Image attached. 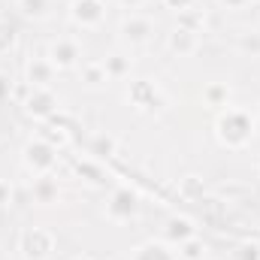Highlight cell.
I'll return each instance as SVG.
<instances>
[{
	"instance_id": "1",
	"label": "cell",
	"mask_w": 260,
	"mask_h": 260,
	"mask_svg": "<svg viewBox=\"0 0 260 260\" xmlns=\"http://www.w3.org/2000/svg\"><path fill=\"white\" fill-rule=\"evenodd\" d=\"M257 133V118L248 112V109H239V106H227L221 109L218 121H215V139L230 148V151H239L245 148Z\"/></svg>"
},
{
	"instance_id": "2",
	"label": "cell",
	"mask_w": 260,
	"mask_h": 260,
	"mask_svg": "<svg viewBox=\"0 0 260 260\" xmlns=\"http://www.w3.org/2000/svg\"><path fill=\"white\" fill-rule=\"evenodd\" d=\"M58 248V236L52 227H43V224H34V227H24L18 233V254L21 260H49Z\"/></svg>"
},
{
	"instance_id": "3",
	"label": "cell",
	"mask_w": 260,
	"mask_h": 260,
	"mask_svg": "<svg viewBox=\"0 0 260 260\" xmlns=\"http://www.w3.org/2000/svg\"><path fill=\"white\" fill-rule=\"evenodd\" d=\"M21 164L30 176H52V170L58 167V148L43 136L27 139L21 148Z\"/></svg>"
},
{
	"instance_id": "4",
	"label": "cell",
	"mask_w": 260,
	"mask_h": 260,
	"mask_svg": "<svg viewBox=\"0 0 260 260\" xmlns=\"http://www.w3.org/2000/svg\"><path fill=\"white\" fill-rule=\"evenodd\" d=\"M24 106V115L34 118V121H52L61 109V97L52 91V88H30L27 97L21 100Z\"/></svg>"
},
{
	"instance_id": "5",
	"label": "cell",
	"mask_w": 260,
	"mask_h": 260,
	"mask_svg": "<svg viewBox=\"0 0 260 260\" xmlns=\"http://www.w3.org/2000/svg\"><path fill=\"white\" fill-rule=\"evenodd\" d=\"M139 212V194L130 191V188H115L112 194L106 197V206H103V215L112 221V224H127L136 218Z\"/></svg>"
},
{
	"instance_id": "6",
	"label": "cell",
	"mask_w": 260,
	"mask_h": 260,
	"mask_svg": "<svg viewBox=\"0 0 260 260\" xmlns=\"http://www.w3.org/2000/svg\"><path fill=\"white\" fill-rule=\"evenodd\" d=\"M70 21L82 30H97L106 21V0H70Z\"/></svg>"
},
{
	"instance_id": "7",
	"label": "cell",
	"mask_w": 260,
	"mask_h": 260,
	"mask_svg": "<svg viewBox=\"0 0 260 260\" xmlns=\"http://www.w3.org/2000/svg\"><path fill=\"white\" fill-rule=\"evenodd\" d=\"M118 34H121V40L133 46V49H139V46H148L151 40H154V21L148 18V15H139V12H130L127 18H121V24H118Z\"/></svg>"
},
{
	"instance_id": "8",
	"label": "cell",
	"mask_w": 260,
	"mask_h": 260,
	"mask_svg": "<svg viewBox=\"0 0 260 260\" xmlns=\"http://www.w3.org/2000/svg\"><path fill=\"white\" fill-rule=\"evenodd\" d=\"M46 58L52 61L55 70H76L79 61H82V49H79V43H76V40H70V37H58V40H52V43H49Z\"/></svg>"
},
{
	"instance_id": "9",
	"label": "cell",
	"mask_w": 260,
	"mask_h": 260,
	"mask_svg": "<svg viewBox=\"0 0 260 260\" xmlns=\"http://www.w3.org/2000/svg\"><path fill=\"white\" fill-rule=\"evenodd\" d=\"M127 103L136 109V112H151L154 106L164 103V94H160V88H157L154 82L139 79V82H133V85L127 88Z\"/></svg>"
},
{
	"instance_id": "10",
	"label": "cell",
	"mask_w": 260,
	"mask_h": 260,
	"mask_svg": "<svg viewBox=\"0 0 260 260\" xmlns=\"http://www.w3.org/2000/svg\"><path fill=\"white\" fill-rule=\"evenodd\" d=\"M55 76H58V70L52 67L49 58H30V61L24 64V82H27L30 88H52Z\"/></svg>"
},
{
	"instance_id": "11",
	"label": "cell",
	"mask_w": 260,
	"mask_h": 260,
	"mask_svg": "<svg viewBox=\"0 0 260 260\" xmlns=\"http://www.w3.org/2000/svg\"><path fill=\"white\" fill-rule=\"evenodd\" d=\"M167 49L173 55H179V58H191L197 49H200V34H191V30H185V27L176 24L170 30V37H167Z\"/></svg>"
},
{
	"instance_id": "12",
	"label": "cell",
	"mask_w": 260,
	"mask_h": 260,
	"mask_svg": "<svg viewBox=\"0 0 260 260\" xmlns=\"http://www.w3.org/2000/svg\"><path fill=\"white\" fill-rule=\"evenodd\" d=\"M130 260H179V254L164 239H145L130 251Z\"/></svg>"
},
{
	"instance_id": "13",
	"label": "cell",
	"mask_w": 260,
	"mask_h": 260,
	"mask_svg": "<svg viewBox=\"0 0 260 260\" xmlns=\"http://www.w3.org/2000/svg\"><path fill=\"white\" fill-rule=\"evenodd\" d=\"M30 197H34V203H40V206L58 203V197H61V185H58V179H55V176H34Z\"/></svg>"
},
{
	"instance_id": "14",
	"label": "cell",
	"mask_w": 260,
	"mask_h": 260,
	"mask_svg": "<svg viewBox=\"0 0 260 260\" xmlns=\"http://www.w3.org/2000/svg\"><path fill=\"white\" fill-rule=\"evenodd\" d=\"M191 236H197V227L188 221V218H170L167 221V227H164V242H170V245H182V242H188Z\"/></svg>"
},
{
	"instance_id": "15",
	"label": "cell",
	"mask_w": 260,
	"mask_h": 260,
	"mask_svg": "<svg viewBox=\"0 0 260 260\" xmlns=\"http://www.w3.org/2000/svg\"><path fill=\"white\" fill-rule=\"evenodd\" d=\"M103 70H106V76H109V82H121V79H127L130 70H133V61H130V55H124V52H109L103 61Z\"/></svg>"
},
{
	"instance_id": "16",
	"label": "cell",
	"mask_w": 260,
	"mask_h": 260,
	"mask_svg": "<svg viewBox=\"0 0 260 260\" xmlns=\"http://www.w3.org/2000/svg\"><path fill=\"white\" fill-rule=\"evenodd\" d=\"M118 151V139L112 136V133H94L91 139H88V154H94L97 160H109L112 154Z\"/></svg>"
},
{
	"instance_id": "17",
	"label": "cell",
	"mask_w": 260,
	"mask_h": 260,
	"mask_svg": "<svg viewBox=\"0 0 260 260\" xmlns=\"http://www.w3.org/2000/svg\"><path fill=\"white\" fill-rule=\"evenodd\" d=\"M12 6H15L18 15L27 18V21H43V18H49V12H52V0H15Z\"/></svg>"
},
{
	"instance_id": "18",
	"label": "cell",
	"mask_w": 260,
	"mask_h": 260,
	"mask_svg": "<svg viewBox=\"0 0 260 260\" xmlns=\"http://www.w3.org/2000/svg\"><path fill=\"white\" fill-rule=\"evenodd\" d=\"M203 103H206L209 109H227V106H230V85H224V82L206 85V88H203Z\"/></svg>"
},
{
	"instance_id": "19",
	"label": "cell",
	"mask_w": 260,
	"mask_h": 260,
	"mask_svg": "<svg viewBox=\"0 0 260 260\" xmlns=\"http://www.w3.org/2000/svg\"><path fill=\"white\" fill-rule=\"evenodd\" d=\"M82 82L88 88H103L109 82V76H106V70H103L100 61H88V64H82Z\"/></svg>"
},
{
	"instance_id": "20",
	"label": "cell",
	"mask_w": 260,
	"mask_h": 260,
	"mask_svg": "<svg viewBox=\"0 0 260 260\" xmlns=\"http://www.w3.org/2000/svg\"><path fill=\"white\" fill-rule=\"evenodd\" d=\"M179 27H185V30H191V34H203V27H206V15H203V9H185V12H179V21H176Z\"/></svg>"
},
{
	"instance_id": "21",
	"label": "cell",
	"mask_w": 260,
	"mask_h": 260,
	"mask_svg": "<svg viewBox=\"0 0 260 260\" xmlns=\"http://www.w3.org/2000/svg\"><path fill=\"white\" fill-rule=\"evenodd\" d=\"M203 179L200 176H185L182 182H179V197L182 200H188V203H194V200H203Z\"/></svg>"
},
{
	"instance_id": "22",
	"label": "cell",
	"mask_w": 260,
	"mask_h": 260,
	"mask_svg": "<svg viewBox=\"0 0 260 260\" xmlns=\"http://www.w3.org/2000/svg\"><path fill=\"white\" fill-rule=\"evenodd\" d=\"M15 46H18V30H15V24L6 21V18H0V55L15 52Z\"/></svg>"
},
{
	"instance_id": "23",
	"label": "cell",
	"mask_w": 260,
	"mask_h": 260,
	"mask_svg": "<svg viewBox=\"0 0 260 260\" xmlns=\"http://www.w3.org/2000/svg\"><path fill=\"white\" fill-rule=\"evenodd\" d=\"M206 257V242L200 236H191L188 242L179 245V260H203Z\"/></svg>"
},
{
	"instance_id": "24",
	"label": "cell",
	"mask_w": 260,
	"mask_h": 260,
	"mask_svg": "<svg viewBox=\"0 0 260 260\" xmlns=\"http://www.w3.org/2000/svg\"><path fill=\"white\" fill-rule=\"evenodd\" d=\"M236 46H239V52H242V55H248V58H260V34H257V30L242 34Z\"/></svg>"
},
{
	"instance_id": "25",
	"label": "cell",
	"mask_w": 260,
	"mask_h": 260,
	"mask_svg": "<svg viewBox=\"0 0 260 260\" xmlns=\"http://www.w3.org/2000/svg\"><path fill=\"white\" fill-rule=\"evenodd\" d=\"M12 94H15V82H12V73L0 70V103H3V100H9Z\"/></svg>"
},
{
	"instance_id": "26",
	"label": "cell",
	"mask_w": 260,
	"mask_h": 260,
	"mask_svg": "<svg viewBox=\"0 0 260 260\" xmlns=\"http://www.w3.org/2000/svg\"><path fill=\"white\" fill-rule=\"evenodd\" d=\"M43 139H49L55 148H64L67 145V130L64 127H49V130H43Z\"/></svg>"
},
{
	"instance_id": "27",
	"label": "cell",
	"mask_w": 260,
	"mask_h": 260,
	"mask_svg": "<svg viewBox=\"0 0 260 260\" xmlns=\"http://www.w3.org/2000/svg\"><path fill=\"white\" fill-rule=\"evenodd\" d=\"M76 173H79V176H91V182H94V185H100V182H103V173H100V167L79 164V167H76Z\"/></svg>"
},
{
	"instance_id": "28",
	"label": "cell",
	"mask_w": 260,
	"mask_h": 260,
	"mask_svg": "<svg viewBox=\"0 0 260 260\" xmlns=\"http://www.w3.org/2000/svg\"><path fill=\"white\" fill-rule=\"evenodd\" d=\"M12 197H15V191H12V185H9L6 179H0V209L12 206Z\"/></svg>"
},
{
	"instance_id": "29",
	"label": "cell",
	"mask_w": 260,
	"mask_h": 260,
	"mask_svg": "<svg viewBox=\"0 0 260 260\" xmlns=\"http://www.w3.org/2000/svg\"><path fill=\"white\" fill-rule=\"evenodd\" d=\"M164 6H167V9H173V12L179 15V12H185V9H194L197 0H164Z\"/></svg>"
},
{
	"instance_id": "30",
	"label": "cell",
	"mask_w": 260,
	"mask_h": 260,
	"mask_svg": "<svg viewBox=\"0 0 260 260\" xmlns=\"http://www.w3.org/2000/svg\"><path fill=\"white\" fill-rule=\"evenodd\" d=\"M218 3H221L224 9H233V12H236V9H245L251 0H218Z\"/></svg>"
},
{
	"instance_id": "31",
	"label": "cell",
	"mask_w": 260,
	"mask_h": 260,
	"mask_svg": "<svg viewBox=\"0 0 260 260\" xmlns=\"http://www.w3.org/2000/svg\"><path fill=\"white\" fill-rule=\"evenodd\" d=\"M118 3H121L124 9H130V12H133V9H142V6H145L148 0H118Z\"/></svg>"
},
{
	"instance_id": "32",
	"label": "cell",
	"mask_w": 260,
	"mask_h": 260,
	"mask_svg": "<svg viewBox=\"0 0 260 260\" xmlns=\"http://www.w3.org/2000/svg\"><path fill=\"white\" fill-rule=\"evenodd\" d=\"M73 260H97V257H91V254H79V257H73Z\"/></svg>"
},
{
	"instance_id": "33",
	"label": "cell",
	"mask_w": 260,
	"mask_h": 260,
	"mask_svg": "<svg viewBox=\"0 0 260 260\" xmlns=\"http://www.w3.org/2000/svg\"><path fill=\"white\" fill-rule=\"evenodd\" d=\"M251 3H254V6H260V0H251Z\"/></svg>"
},
{
	"instance_id": "34",
	"label": "cell",
	"mask_w": 260,
	"mask_h": 260,
	"mask_svg": "<svg viewBox=\"0 0 260 260\" xmlns=\"http://www.w3.org/2000/svg\"><path fill=\"white\" fill-rule=\"evenodd\" d=\"M6 3H15V0H6Z\"/></svg>"
},
{
	"instance_id": "35",
	"label": "cell",
	"mask_w": 260,
	"mask_h": 260,
	"mask_svg": "<svg viewBox=\"0 0 260 260\" xmlns=\"http://www.w3.org/2000/svg\"><path fill=\"white\" fill-rule=\"evenodd\" d=\"M257 173H260V164H257Z\"/></svg>"
}]
</instances>
